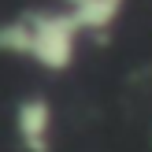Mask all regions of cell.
<instances>
[{
  "mask_svg": "<svg viewBox=\"0 0 152 152\" xmlns=\"http://www.w3.org/2000/svg\"><path fill=\"white\" fill-rule=\"evenodd\" d=\"M56 7L78 26L82 37H104L119 22L126 0H56Z\"/></svg>",
  "mask_w": 152,
  "mask_h": 152,
  "instance_id": "3",
  "label": "cell"
},
{
  "mask_svg": "<svg viewBox=\"0 0 152 152\" xmlns=\"http://www.w3.org/2000/svg\"><path fill=\"white\" fill-rule=\"evenodd\" d=\"M56 108L48 96L30 93L11 111V134L19 152H56Z\"/></svg>",
  "mask_w": 152,
  "mask_h": 152,
  "instance_id": "2",
  "label": "cell"
},
{
  "mask_svg": "<svg viewBox=\"0 0 152 152\" xmlns=\"http://www.w3.org/2000/svg\"><path fill=\"white\" fill-rule=\"evenodd\" d=\"M82 41L86 37L78 34V26L56 4L26 7V11L0 22V52L15 56V59H26V63L41 67L48 74L71 71Z\"/></svg>",
  "mask_w": 152,
  "mask_h": 152,
  "instance_id": "1",
  "label": "cell"
}]
</instances>
